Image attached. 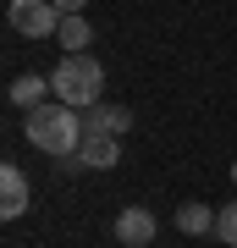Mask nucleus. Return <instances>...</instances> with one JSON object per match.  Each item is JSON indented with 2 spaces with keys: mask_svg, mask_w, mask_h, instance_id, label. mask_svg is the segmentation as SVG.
<instances>
[{
  "mask_svg": "<svg viewBox=\"0 0 237 248\" xmlns=\"http://www.w3.org/2000/svg\"><path fill=\"white\" fill-rule=\"evenodd\" d=\"M215 237L237 248V204H226V210H221V215H215Z\"/></svg>",
  "mask_w": 237,
  "mask_h": 248,
  "instance_id": "9b49d317",
  "label": "nucleus"
},
{
  "mask_svg": "<svg viewBox=\"0 0 237 248\" xmlns=\"http://www.w3.org/2000/svg\"><path fill=\"white\" fill-rule=\"evenodd\" d=\"M55 6H61V11H66V17H78V11L88 6V0H55Z\"/></svg>",
  "mask_w": 237,
  "mask_h": 248,
  "instance_id": "f8f14e48",
  "label": "nucleus"
},
{
  "mask_svg": "<svg viewBox=\"0 0 237 248\" xmlns=\"http://www.w3.org/2000/svg\"><path fill=\"white\" fill-rule=\"evenodd\" d=\"M44 94H55V89H50V78H39V72H22V78L6 83V99H11L17 110H39Z\"/></svg>",
  "mask_w": 237,
  "mask_h": 248,
  "instance_id": "0eeeda50",
  "label": "nucleus"
},
{
  "mask_svg": "<svg viewBox=\"0 0 237 248\" xmlns=\"http://www.w3.org/2000/svg\"><path fill=\"white\" fill-rule=\"evenodd\" d=\"M50 89L72 110H94L99 99H105V66H99L94 55H61V66L50 72Z\"/></svg>",
  "mask_w": 237,
  "mask_h": 248,
  "instance_id": "f03ea898",
  "label": "nucleus"
},
{
  "mask_svg": "<svg viewBox=\"0 0 237 248\" xmlns=\"http://www.w3.org/2000/svg\"><path fill=\"white\" fill-rule=\"evenodd\" d=\"M55 45H61L66 55H88V45H94V28L83 22V11H78V17H61V28H55Z\"/></svg>",
  "mask_w": 237,
  "mask_h": 248,
  "instance_id": "1a4fd4ad",
  "label": "nucleus"
},
{
  "mask_svg": "<svg viewBox=\"0 0 237 248\" xmlns=\"http://www.w3.org/2000/svg\"><path fill=\"white\" fill-rule=\"evenodd\" d=\"M232 182H237V160H232Z\"/></svg>",
  "mask_w": 237,
  "mask_h": 248,
  "instance_id": "ddd939ff",
  "label": "nucleus"
},
{
  "mask_svg": "<svg viewBox=\"0 0 237 248\" xmlns=\"http://www.w3.org/2000/svg\"><path fill=\"white\" fill-rule=\"evenodd\" d=\"M22 138L33 143V149H44V155L66 160V155H78V143H83V110L61 105V99H55V105H39V110H28Z\"/></svg>",
  "mask_w": 237,
  "mask_h": 248,
  "instance_id": "f257e3e1",
  "label": "nucleus"
},
{
  "mask_svg": "<svg viewBox=\"0 0 237 248\" xmlns=\"http://www.w3.org/2000/svg\"><path fill=\"white\" fill-rule=\"evenodd\" d=\"M132 127V110L127 105H105V99H99L94 110H83V133H111V138H122Z\"/></svg>",
  "mask_w": 237,
  "mask_h": 248,
  "instance_id": "423d86ee",
  "label": "nucleus"
},
{
  "mask_svg": "<svg viewBox=\"0 0 237 248\" xmlns=\"http://www.w3.org/2000/svg\"><path fill=\"white\" fill-rule=\"evenodd\" d=\"M22 210H28V177H22L17 166H0V215L17 221Z\"/></svg>",
  "mask_w": 237,
  "mask_h": 248,
  "instance_id": "6e6552de",
  "label": "nucleus"
},
{
  "mask_svg": "<svg viewBox=\"0 0 237 248\" xmlns=\"http://www.w3.org/2000/svg\"><path fill=\"white\" fill-rule=\"evenodd\" d=\"M116 160H122V138H111V133H83V143H78V166H83V171H111Z\"/></svg>",
  "mask_w": 237,
  "mask_h": 248,
  "instance_id": "20e7f679",
  "label": "nucleus"
},
{
  "mask_svg": "<svg viewBox=\"0 0 237 248\" xmlns=\"http://www.w3.org/2000/svg\"><path fill=\"white\" fill-rule=\"evenodd\" d=\"M116 243H122V248H149L155 243V215L143 210V204L122 210V215H116Z\"/></svg>",
  "mask_w": 237,
  "mask_h": 248,
  "instance_id": "39448f33",
  "label": "nucleus"
},
{
  "mask_svg": "<svg viewBox=\"0 0 237 248\" xmlns=\"http://www.w3.org/2000/svg\"><path fill=\"white\" fill-rule=\"evenodd\" d=\"M215 215L221 210H210V204H182V210H176V226H182L188 237H204V232L215 226Z\"/></svg>",
  "mask_w": 237,
  "mask_h": 248,
  "instance_id": "9d476101",
  "label": "nucleus"
},
{
  "mask_svg": "<svg viewBox=\"0 0 237 248\" xmlns=\"http://www.w3.org/2000/svg\"><path fill=\"white\" fill-rule=\"evenodd\" d=\"M61 17H66V11L55 6V0H11V6H6L11 33H22V39H55Z\"/></svg>",
  "mask_w": 237,
  "mask_h": 248,
  "instance_id": "7ed1b4c3",
  "label": "nucleus"
}]
</instances>
